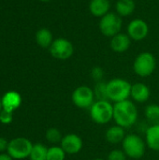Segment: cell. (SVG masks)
Wrapping results in <instances>:
<instances>
[{
    "instance_id": "7",
    "label": "cell",
    "mask_w": 159,
    "mask_h": 160,
    "mask_svg": "<svg viewBox=\"0 0 159 160\" xmlns=\"http://www.w3.org/2000/svg\"><path fill=\"white\" fill-rule=\"evenodd\" d=\"M33 143L26 138L18 137L8 142L7 153L13 159H24L29 158Z\"/></svg>"
},
{
    "instance_id": "30",
    "label": "cell",
    "mask_w": 159,
    "mask_h": 160,
    "mask_svg": "<svg viewBox=\"0 0 159 160\" xmlns=\"http://www.w3.org/2000/svg\"><path fill=\"white\" fill-rule=\"evenodd\" d=\"M2 110V101H1V98H0V112Z\"/></svg>"
},
{
    "instance_id": "8",
    "label": "cell",
    "mask_w": 159,
    "mask_h": 160,
    "mask_svg": "<svg viewBox=\"0 0 159 160\" xmlns=\"http://www.w3.org/2000/svg\"><path fill=\"white\" fill-rule=\"evenodd\" d=\"M73 104L79 109H90L96 101L94 90L87 85L78 86L71 96Z\"/></svg>"
},
{
    "instance_id": "25",
    "label": "cell",
    "mask_w": 159,
    "mask_h": 160,
    "mask_svg": "<svg viewBox=\"0 0 159 160\" xmlns=\"http://www.w3.org/2000/svg\"><path fill=\"white\" fill-rule=\"evenodd\" d=\"M127 157L123 150L113 149L109 153L107 160H127Z\"/></svg>"
},
{
    "instance_id": "17",
    "label": "cell",
    "mask_w": 159,
    "mask_h": 160,
    "mask_svg": "<svg viewBox=\"0 0 159 160\" xmlns=\"http://www.w3.org/2000/svg\"><path fill=\"white\" fill-rule=\"evenodd\" d=\"M126 136L127 135L125 132V128L118 125L110 127L106 130V133H105V138H106L107 142L112 144L121 143L124 141Z\"/></svg>"
},
{
    "instance_id": "4",
    "label": "cell",
    "mask_w": 159,
    "mask_h": 160,
    "mask_svg": "<svg viewBox=\"0 0 159 160\" xmlns=\"http://www.w3.org/2000/svg\"><path fill=\"white\" fill-rule=\"evenodd\" d=\"M146 146L145 140L137 134H128L122 142V150L132 159L142 158L145 154Z\"/></svg>"
},
{
    "instance_id": "28",
    "label": "cell",
    "mask_w": 159,
    "mask_h": 160,
    "mask_svg": "<svg viewBox=\"0 0 159 160\" xmlns=\"http://www.w3.org/2000/svg\"><path fill=\"white\" fill-rule=\"evenodd\" d=\"M7 145H8V142L4 138L0 137V154L7 150Z\"/></svg>"
},
{
    "instance_id": "19",
    "label": "cell",
    "mask_w": 159,
    "mask_h": 160,
    "mask_svg": "<svg viewBox=\"0 0 159 160\" xmlns=\"http://www.w3.org/2000/svg\"><path fill=\"white\" fill-rule=\"evenodd\" d=\"M52 33L48 28H40L36 34V41L38 46L42 48H50L53 41Z\"/></svg>"
},
{
    "instance_id": "29",
    "label": "cell",
    "mask_w": 159,
    "mask_h": 160,
    "mask_svg": "<svg viewBox=\"0 0 159 160\" xmlns=\"http://www.w3.org/2000/svg\"><path fill=\"white\" fill-rule=\"evenodd\" d=\"M0 160H13V158L7 153V154L2 153V154H0Z\"/></svg>"
},
{
    "instance_id": "26",
    "label": "cell",
    "mask_w": 159,
    "mask_h": 160,
    "mask_svg": "<svg viewBox=\"0 0 159 160\" xmlns=\"http://www.w3.org/2000/svg\"><path fill=\"white\" fill-rule=\"evenodd\" d=\"M90 75L93 78V80L96 81V82H101L103 80V77H104V69L101 67L96 66L91 69Z\"/></svg>"
},
{
    "instance_id": "24",
    "label": "cell",
    "mask_w": 159,
    "mask_h": 160,
    "mask_svg": "<svg viewBox=\"0 0 159 160\" xmlns=\"http://www.w3.org/2000/svg\"><path fill=\"white\" fill-rule=\"evenodd\" d=\"M46 140L52 144H56L61 142L62 139H63V135L61 133V131L56 128H51L46 131Z\"/></svg>"
},
{
    "instance_id": "32",
    "label": "cell",
    "mask_w": 159,
    "mask_h": 160,
    "mask_svg": "<svg viewBox=\"0 0 159 160\" xmlns=\"http://www.w3.org/2000/svg\"><path fill=\"white\" fill-rule=\"evenodd\" d=\"M94 160H105V159H104V158H96V159H94Z\"/></svg>"
},
{
    "instance_id": "1",
    "label": "cell",
    "mask_w": 159,
    "mask_h": 160,
    "mask_svg": "<svg viewBox=\"0 0 159 160\" xmlns=\"http://www.w3.org/2000/svg\"><path fill=\"white\" fill-rule=\"evenodd\" d=\"M139 112L135 103L131 100H124L113 104V121L124 128L133 127L138 120Z\"/></svg>"
},
{
    "instance_id": "22",
    "label": "cell",
    "mask_w": 159,
    "mask_h": 160,
    "mask_svg": "<svg viewBox=\"0 0 159 160\" xmlns=\"http://www.w3.org/2000/svg\"><path fill=\"white\" fill-rule=\"evenodd\" d=\"M66 155H67L66 152L63 150L61 146L53 145L48 148L46 160H65Z\"/></svg>"
},
{
    "instance_id": "16",
    "label": "cell",
    "mask_w": 159,
    "mask_h": 160,
    "mask_svg": "<svg viewBox=\"0 0 159 160\" xmlns=\"http://www.w3.org/2000/svg\"><path fill=\"white\" fill-rule=\"evenodd\" d=\"M145 142L148 148L159 152V124L150 125L146 128Z\"/></svg>"
},
{
    "instance_id": "2",
    "label": "cell",
    "mask_w": 159,
    "mask_h": 160,
    "mask_svg": "<svg viewBox=\"0 0 159 160\" xmlns=\"http://www.w3.org/2000/svg\"><path fill=\"white\" fill-rule=\"evenodd\" d=\"M131 83L122 78H114L107 82V95L111 102L117 103L130 98Z\"/></svg>"
},
{
    "instance_id": "5",
    "label": "cell",
    "mask_w": 159,
    "mask_h": 160,
    "mask_svg": "<svg viewBox=\"0 0 159 160\" xmlns=\"http://www.w3.org/2000/svg\"><path fill=\"white\" fill-rule=\"evenodd\" d=\"M89 112L91 119L98 125H106L113 120V105L110 100H96Z\"/></svg>"
},
{
    "instance_id": "20",
    "label": "cell",
    "mask_w": 159,
    "mask_h": 160,
    "mask_svg": "<svg viewBox=\"0 0 159 160\" xmlns=\"http://www.w3.org/2000/svg\"><path fill=\"white\" fill-rule=\"evenodd\" d=\"M144 115L146 120L151 124H159V105L149 104L145 107Z\"/></svg>"
},
{
    "instance_id": "13",
    "label": "cell",
    "mask_w": 159,
    "mask_h": 160,
    "mask_svg": "<svg viewBox=\"0 0 159 160\" xmlns=\"http://www.w3.org/2000/svg\"><path fill=\"white\" fill-rule=\"evenodd\" d=\"M151 96L150 88L143 82H136L131 85L130 98L137 103L146 102Z\"/></svg>"
},
{
    "instance_id": "23",
    "label": "cell",
    "mask_w": 159,
    "mask_h": 160,
    "mask_svg": "<svg viewBox=\"0 0 159 160\" xmlns=\"http://www.w3.org/2000/svg\"><path fill=\"white\" fill-rule=\"evenodd\" d=\"M93 90L97 100H109L107 95V82L103 81L97 82Z\"/></svg>"
},
{
    "instance_id": "27",
    "label": "cell",
    "mask_w": 159,
    "mask_h": 160,
    "mask_svg": "<svg viewBox=\"0 0 159 160\" xmlns=\"http://www.w3.org/2000/svg\"><path fill=\"white\" fill-rule=\"evenodd\" d=\"M13 120V112L2 109L0 112V122L4 125H9Z\"/></svg>"
},
{
    "instance_id": "6",
    "label": "cell",
    "mask_w": 159,
    "mask_h": 160,
    "mask_svg": "<svg viewBox=\"0 0 159 160\" xmlns=\"http://www.w3.org/2000/svg\"><path fill=\"white\" fill-rule=\"evenodd\" d=\"M123 27V20L115 11H110L103 17L99 19L98 29L100 33L109 38H112L113 36L121 32Z\"/></svg>"
},
{
    "instance_id": "18",
    "label": "cell",
    "mask_w": 159,
    "mask_h": 160,
    "mask_svg": "<svg viewBox=\"0 0 159 160\" xmlns=\"http://www.w3.org/2000/svg\"><path fill=\"white\" fill-rule=\"evenodd\" d=\"M114 9L122 18L131 16L136 10V2L134 0H116Z\"/></svg>"
},
{
    "instance_id": "10",
    "label": "cell",
    "mask_w": 159,
    "mask_h": 160,
    "mask_svg": "<svg viewBox=\"0 0 159 160\" xmlns=\"http://www.w3.org/2000/svg\"><path fill=\"white\" fill-rule=\"evenodd\" d=\"M127 34L129 36L131 40L142 41L145 39L149 34V25L143 19H133L127 26Z\"/></svg>"
},
{
    "instance_id": "12",
    "label": "cell",
    "mask_w": 159,
    "mask_h": 160,
    "mask_svg": "<svg viewBox=\"0 0 159 160\" xmlns=\"http://www.w3.org/2000/svg\"><path fill=\"white\" fill-rule=\"evenodd\" d=\"M131 42L132 40L127 33L120 32L111 38L110 47L114 52L123 53L130 48Z\"/></svg>"
},
{
    "instance_id": "15",
    "label": "cell",
    "mask_w": 159,
    "mask_h": 160,
    "mask_svg": "<svg viewBox=\"0 0 159 160\" xmlns=\"http://www.w3.org/2000/svg\"><path fill=\"white\" fill-rule=\"evenodd\" d=\"M111 0H90L88 9L94 17L100 19L111 11Z\"/></svg>"
},
{
    "instance_id": "11",
    "label": "cell",
    "mask_w": 159,
    "mask_h": 160,
    "mask_svg": "<svg viewBox=\"0 0 159 160\" xmlns=\"http://www.w3.org/2000/svg\"><path fill=\"white\" fill-rule=\"evenodd\" d=\"M60 146L63 148L67 155H76L82 149L83 142L79 135L71 133L63 136Z\"/></svg>"
},
{
    "instance_id": "14",
    "label": "cell",
    "mask_w": 159,
    "mask_h": 160,
    "mask_svg": "<svg viewBox=\"0 0 159 160\" xmlns=\"http://www.w3.org/2000/svg\"><path fill=\"white\" fill-rule=\"evenodd\" d=\"M2 109L14 112L22 104V97L16 91H8L2 98Z\"/></svg>"
},
{
    "instance_id": "21",
    "label": "cell",
    "mask_w": 159,
    "mask_h": 160,
    "mask_svg": "<svg viewBox=\"0 0 159 160\" xmlns=\"http://www.w3.org/2000/svg\"><path fill=\"white\" fill-rule=\"evenodd\" d=\"M48 148L42 143L33 144L29 158L31 160H46Z\"/></svg>"
},
{
    "instance_id": "3",
    "label": "cell",
    "mask_w": 159,
    "mask_h": 160,
    "mask_svg": "<svg viewBox=\"0 0 159 160\" xmlns=\"http://www.w3.org/2000/svg\"><path fill=\"white\" fill-rule=\"evenodd\" d=\"M157 68V58L150 52H142L133 62V70L136 75L142 78L151 76Z\"/></svg>"
},
{
    "instance_id": "9",
    "label": "cell",
    "mask_w": 159,
    "mask_h": 160,
    "mask_svg": "<svg viewBox=\"0 0 159 160\" xmlns=\"http://www.w3.org/2000/svg\"><path fill=\"white\" fill-rule=\"evenodd\" d=\"M49 51L53 58L58 60H67L74 53V46L67 38H58L52 41Z\"/></svg>"
},
{
    "instance_id": "31",
    "label": "cell",
    "mask_w": 159,
    "mask_h": 160,
    "mask_svg": "<svg viewBox=\"0 0 159 160\" xmlns=\"http://www.w3.org/2000/svg\"><path fill=\"white\" fill-rule=\"evenodd\" d=\"M38 1H41V2H50L52 0H38Z\"/></svg>"
}]
</instances>
